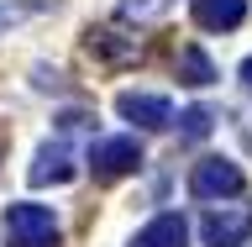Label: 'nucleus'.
I'll use <instances>...</instances> for the list:
<instances>
[{"label":"nucleus","mask_w":252,"mask_h":247,"mask_svg":"<svg viewBox=\"0 0 252 247\" xmlns=\"http://www.w3.org/2000/svg\"><path fill=\"white\" fill-rule=\"evenodd\" d=\"M116 110H121L131 126H142V132H168V126H173V106L163 100V95L126 90V95H116Z\"/></svg>","instance_id":"5"},{"label":"nucleus","mask_w":252,"mask_h":247,"mask_svg":"<svg viewBox=\"0 0 252 247\" xmlns=\"http://www.w3.org/2000/svg\"><path fill=\"white\" fill-rule=\"evenodd\" d=\"M242 79H247V90H252V58H247V63H242Z\"/></svg>","instance_id":"13"},{"label":"nucleus","mask_w":252,"mask_h":247,"mask_svg":"<svg viewBox=\"0 0 252 247\" xmlns=\"http://www.w3.org/2000/svg\"><path fill=\"white\" fill-rule=\"evenodd\" d=\"M173 0H121V16L126 21H153V16H163Z\"/></svg>","instance_id":"11"},{"label":"nucleus","mask_w":252,"mask_h":247,"mask_svg":"<svg viewBox=\"0 0 252 247\" xmlns=\"http://www.w3.org/2000/svg\"><path fill=\"white\" fill-rule=\"evenodd\" d=\"M37 189H47V184H68L74 179V147L63 137H53V142H42L37 147V163H32V174H27Z\"/></svg>","instance_id":"6"},{"label":"nucleus","mask_w":252,"mask_h":247,"mask_svg":"<svg viewBox=\"0 0 252 247\" xmlns=\"http://www.w3.org/2000/svg\"><path fill=\"white\" fill-rule=\"evenodd\" d=\"M5 242L11 247H58V216L47 205H11L5 211Z\"/></svg>","instance_id":"1"},{"label":"nucleus","mask_w":252,"mask_h":247,"mask_svg":"<svg viewBox=\"0 0 252 247\" xmlns=\"http://www.w3.org/2000/svg\"><path fill=\"white\" fill-rule=\"evenodd\" d=\"M131 247H189V221L179 211H163L131 237Z\"/></svg>","instance_id":"7"},{"label":"nucleus","mask_w":252,"mask_h":247,"mask_svg":"<svg viewBox=\"0 0 252 247\" xmlns=\"http://www.w3.org/2000/svg\"><path fill=\"white\" fill-rule=\"evenodd\" d=\"M179 79H184V84H194V90H205V84L216 79V63L205 58L200 47H184V53H179Z\"/></svg>","instance_id":"9"},{"label":"nucleus","mask_w":252,"mask_h":247,"mask_svg":"<svg viewBox=\"0 0 252 247\" xmlns=\"http://www.w3.org/2000/svg\"><path fill=\"white\" fill-rule=\"evenodd\" d=\"M247 189V179H242V169H236L231 158H205V163H194V174H189V195L205 205H220V200H236Z\"/></svg>","instance_id":"2"},{"label":"nucleus","mask_w":252,"mask_h":247,"mask_svg":"<svg viewBox=\"0 0 252 247\" xmlns=\"http://www.w3.org/2000/svg\"><path fill=\"white\" fill-rule=\"evenodd\" d=\"M53 0H0V32H11V27H21L27 16H37V11H47Z\"/></svg>","instance_id":"10"},{"label":"nucleus","mask_w":252,"mask_h":247,"mask_svg":"<svg viewBox=\"0 0 252 247\" xmlns=\"http://www.w3.org/2000/svg\"><path fill=\"white\" fill-rule=\"evenodd\" d=\"M205 247H247L252 242V205H210L200 221Z\"/></svg>","instance_id":"3"},{"label":"nucleus","mask_w":252,"mask_h":247,"mask_svg":"<svg viewBox=\"0 0 252 247\" xmlns=\"http://www.w3.org/2000/svg\"><path fill=\"white\" fill-rule=\"evenodd\" d=\"M189 11L205 32H236L247 21V0H189Z\"/></svg>","instance_id":"8"},{"label":"nucleus","mask_w":252,"mask_h":247,"mask_svg":"<svg viewBox=\"0 0 252 247\" xmlns=\"http://www.w3.org/2000/svg\"><path fill=\"white\" fill-rule=\"evenodd\" d=\"M84 163H90L94 179H121V174L142 169V147H137V137H100V142H90Z\"/></svg>","instance_id":"4"},{"label":"nucleus","mask_w":252,"mask_h":247,"mask_svg":"<svg viewBox=\"0 0 252 247\" xmlns=\"http://www.w3.org/2000/svg\"><path fill=\"white\" fill-rule=\"evenodd\" d=\"M179 121H184V126H179V132H184V137L194 142V137H205V132H210V121H216V116H210V110H205V106H189L184 116H179Z\"/></svg>","instance_id":"12"}]
</instances>
